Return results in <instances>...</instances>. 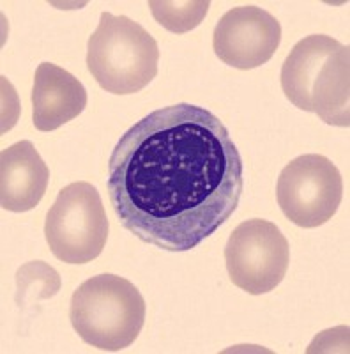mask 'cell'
<instances>
[{
    "mask_svg": "<svg viewBox=\"0 0 350 354\" xmlns=\"http://www.w3.org/2000/svg\"><path fill=\"white\" fill-rule=\"evenodd\" d=\"M280 43V21L257 6L230 9L214 27V53L220 61L235 69L260 68L273 59Z\"/></svg>",
    "mask_w": 350,
    "mask_h": 354,
    "instance_id": "cell-8",
    "label": "cell"
},
{
    "mask_svg": "<svg viewBox=\"0 0 350 354\" xmlns=\"http://www.w3.org/2000/svg\"><path fill=\"white\" fill-rule=\"evenodd\" d=\"M69 319L85 344L106 353L122 351L144 328V296L126 278L97 274L72 292Z\"/></svg>",
    "mask_w": 350,
    "mask_h": 354,
    "instance_id": "cell-3",
    "label": "cell"
},
{
    "mask_svg": "<svg viewBox=\"0 0 350 354\" xmlns=\"http://www.w3.org/2000/svg\"><path fill=\"white\" fill-rule=\"evenodd\" d=\"M282 88L299 110L326 124L350 126V48L331 36L313 34L295 44L283 62Z\"/></svg>",
    "mask_w": 350,
    "mask_h": 354,
    "instance_id": "cell-2",
    "label": "cell"
},
{
    "mask_svg": "<svg viewBox=\"0 0 350 354\" xmlns=\"http://www.w3.org/2000/svg\"><path fill=\"white\" fill-rule=\"evenodd\" d=\"M108 229L99 192L87 181L62 188L45 220L46 243L52 254L66 264H87L99 257Z\"/></svg>",
    "mask_w": 350,
    "mask_h": 354,
    "instance_id": "cell-5",
    "label": "cell"
},
{
    "mask_svg": "<svg viewBox=\"0 0 350 354\" xmlns=\"http://www.w3.org/2000/svg\"><path fill=\"white\" fill-rule=\"evenodd\" d=\"M17 287V303L20 306H27L39 299L53 298L61 289V277L45 262L34 261L18 270Z\"/></svg>",
    "mask_w": 350,
    "mask_h": 354,
    "instance_id": "cell-12",
    "label": "cell"
},
{
    "mask_svg": "<svg viewBox=\"0 0 350 354\" xmlns=\"http://www.w3.org/2000/svg\"><path fill=\"white\" fill-rule=\"evenodd\" d=\"M50 170L30 140H21L0 154V205L11 213L34 209L45 197Z\"/></svg>",
    "mask_w": 350,
    "mask_h": 354,
    "instance_id": "cell-9",
    "label": "cell"
},
{
    "mask_svg": "<svg viewBox=\"0 0 350 354\" xmlns=\"http://www.w3.org/2000/svg\"><path fill=\"white\" fill-rule=\"evenodd\" d=\"M276 198L294 225L315 229L336 214L343 198V179L329 158L302 154L282 170Z\"/></svg>",
    "mask_w": 350,
    "mask_h": 354,
    "instance_id": "cell-7",
    "label": "cell"
},
{
    "mask_svg": "<svg viewBox=\"0 0 350 354\" xmlns=\"http://www.w3.org/2000/svg\"><path fill=\"white\" fill-rule=\"evenodd\" d=\"M106 188L121 225L135 238L188 252L235 213L244 165L213 112L177 103L154 110L119 138Z\"/></svg>",
    "mask_w": 350,
    "mask_h": 354,
    "instance_id": "cell-1",
    "label": "cell"
},
{
    "mask_svg": "<svg viewBox=\"0 0 350 354\" xmlns=\"http://www.w3.org/2000/svg\"><path fill=\"white\" fill-rule=\"evenodd\" d=\"M87 91L75 75L52 62L36 69L32 88V122L39 131H53L80 115Z\"/></svg>",
    "mask_w": 350,
    "mask_h": 354,
    "instance_id": "cell-10",
    "label": "cell"
},
{
    "mask_svg": "<svg viewBox=\"0 0 350 354\" xmlns=\"http://www.w3.org/2000/svg\"><path fill=\"white\" fill-rule=\"evenodd\" d=\"M225 264L233 286L253 296L267 294L283 282L289 271V241L273 221L251 218L230 234Z\"/></svg>",
    "mask_w": 350,
    "mask_h": 354,
    "instance_id": "cell-6",
    "label": "cell"
},
{
    "mask_svg": "<svg viewBox=\"0 0 350 354\" xmlns=\"http://www.w3.org/2000/svg\"><path fill=\"white\" fill-rule=\"evenodd\" d=\"M154 20L173 34H186L197 28L209 12V0H150Z\"/></svg>",
    "mask_w": 350,
    "mask_h": 354,
    "instance_id": "cell-11",
    "label": "cell"
},
{
    "mask_svg": "<svg viewBox=\"0 0 350 354\" xmlns=\"http://www.w3.org/2000/svg\"><path fill=\"white\" fill-rule=\"evenodd\" d=\"M159 46L140 24L103 12L87 43V68L106 93H140L157 75Z\"/></svg>",
    "mask_w": 350,
    "mask_h": 354,
    "instance_id": "cell-4",
    "label": "cell"
}]
</instances>
